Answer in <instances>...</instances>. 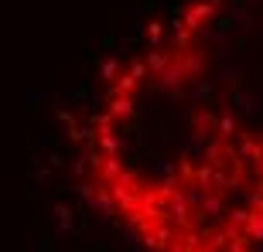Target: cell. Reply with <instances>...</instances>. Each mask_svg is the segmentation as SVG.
<instances>
[{"label":"cell","instance_id":"1","mask_svg":"<svg viewBox=\"0 0 263 252\" xmlns=\"http://www.w3.org/2000/svg\"><path fill=\"white\" fill-rule=\"evenodd\" d=\"M76 187L134 252H263V0H185L103 72Z\"/></svg>","mask_w":263,"mask_h":252}]
</instances>
